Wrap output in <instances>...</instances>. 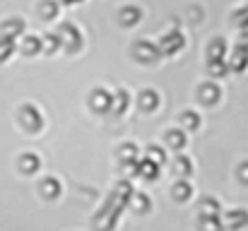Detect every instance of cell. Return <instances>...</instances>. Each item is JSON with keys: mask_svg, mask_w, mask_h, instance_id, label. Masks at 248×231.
Wrapping results in <instances>:
<instances>
[{"mask_svg": "<svg viewBox=\"0 0 248 231\" xmlns=\"http://www.w3.org/2000/svg\"><path fill=\"white\" fill-rule=\"evenodd\" d=\"M39 193H41V198H44V200H56V198L63 193V185H61V181H58V178L48 176V178H44V181H41Z\"/></svg>", "mask_w": 248, "mask_h": 231, "instance_id": "11", "label": "cell"}, {"mask_svg": "<svg viewBox=\"0 0 248 231\" xmlns=\"http://www.w3.org/2000/svg\"><path fill=\"white\" fill-rule=\"evenodd\" d=\"M135 176H142L145 181H155V178H159V164H157V161H152L150 156H145V159H138Z\"/></svg>", "mask_w": 248, "mask_h": 231, "instance_id": "8", "label": "cell"}, {"mask_svg": "<svg viewBox=\"0 0 248 231\" xmlns=\"http://www.w3.org/2000/svg\"><path fill=\"white\" fill-rule=\"evenodd\" d=\"M166 145L171 147V150H183L186 145H188V140H186V133L183 130H166Z\"/></svg>", "mask_w": 248, "mask_h": 231, "instance_id": "24", "label": "cell"}, {"mask_svg": "<svg viewBox=\"0 0 248 231\" xmlns=\"http://www.w3.org/2000/svg\"><path fill=\"white\" fill-rule=\"evenodd\" d=\"M224 227L232 231H241L248 227V212L246 210H232L224 215Z\"/></svg>", "mask_w": 248, "mask_h": 231, "instance_id": "10", "label": "cell"}, {"mask_svg": "<svg viewBox=\"0 0 248 231\" xmlns=\"http://www.w3.org/2000/svg\"><path fill=\"white\" fill-rule=\"evenodd\" d=\"M58 36H61V44H63V48H65L68 53H78V51L82 48V34H80V29H78L75 24L63 22V24L58 27Z\"/></svg>", "mask_w": 248, "mask_h": 231, "instance_id": "2", "label": "cell"}, {"mask_svg": "<svg viewBox=\"0 0 248 231\" xmlns=\"http://www.w3.org/2000/svg\"><path fill=\"white\" fill-rule=\"evenodd\" d=\"M17 116H19V125H22L27 133H39V130L44 128V116H41V111H39L34 104H24Z\"/></svg>", "mask_w": 248, "mask_h": 231, "instance_id": "3", "label": "cell"}, {"mask_svg": "<svg viewBox=\"0 0 248 231\" xmlns=\"http://www.w3.org/2000/svg\"><path fill=\"white\" fill-rule=\"evenodd\" d=\"M140 19H142V10L135 7V5L123 7L121 15H118V22H121L123 27H135V24H140Z\"/></svg>", "mask_w": 248, "mask_h": 231, "instance_id": "16", "label": "cell"}, {"mask_svg": "<svg viewBox=\"0 0 248 231\" xmlns=\"http://www.w3.org/2000/svg\"><path fill=\"white\" fill-rule=\"evenodd\" d=\"M224 219L222 217H205L198 215V231H224Z\"/></svg>", "mask_w": 248, "mask_h": 231, "instance_id": "21", "label": "cell"}, {"mask_svg": "<svg viewBox=\"0 0 248 231\" xmlns=\"http://www.w3.org/2000/svg\"><path fill=\"white\" fill-rule=\"evenodd\" d=\"M147 156H150L152 161H157L159 166H162V164H166V152H164V147L150 145V147H147Z\"/></svg>", "mask_w": 248, "mask_h": 231, "instance_id": "29", "label": "cell"}, {"mask_svg": "<svg viewBox=\"0 0 248 231\" xmlns=\"http://www.w3.org/2000/svg\"><path fill=\"white\" fill-rule=\"evenodd\" d=\"M17 166H19V171H22V173H27V176H34V173L41 169V159H39L36 154L27 152V154H22V156H19Z\"/></svg>", "mask_w": 248, "mask_h": 231, "instance_id": "15", "label": "cell"}, {"mask_svg": "<svg viewBox=\"0 0 248 231\" xmlns=\"http://www.w3.org/2000/svg\"><path fill=\"white\" fill-rule=\"evenodd\" d=\"M181 125H183L186 130H198V128H200V116H198L195 111H183V113H181Z\"/></svg>", "mask_w": 248, "mask_h": 231, "instance_id": "28", "label": "cell"}, {"mask_svg": "<svg viewBox=\"0 0 248 231\" xmlns=\"http://www.w3.org/2000/svg\"><path fill=\"white\" fill-rule=\"evenodd\" d=\"M111 101H113V94L106 92L104 87H96L89 94V108L94 113H108L111 111Z\"/></svg>", "mask_w": 248, "mask_h": 231, "instance_id": "5", "label": "cell"}, {"mask_svg": "<svg viewBox=\"0 0 248 231\" xmlns=\"http://www.w3.org/2000/svg\"><path fill=\"white\" fill-rule=\"evenodd\" d=\"M128 207H130L133 212H138V215H147V212H150V207H152V200H150L145 193H133V198H130Z\"/></svg>", "mask_w": 248, "mask_h": 231, "instance_id": "20", "label": "cell"}, {"mask_svg": "<svg viewBox=\"0 0 248 231\" xmlns=\"http://www.w3.org/2000/svg\"><path fill=\"white\" fill-rule=\"evenodd\" d=\"M61 5H78V2H82V0H58Z\"/></svg>", "mask_w": 248, "mask_h": 231, "instance_id": "32", "label": "cell"}, {"mask_svg": "<svg viewBox=\"0 0 248 231\" xmlns=\"http://www.w3.org/2000/svg\"><path fill=\"white\" fill-rule=\"evenodd\" d=\"M58 12H61V2L58 0H41L39 2V15L44 19H56Z\"/></svg>", "mask_w": 248, "mask_h": 231, "instance_id": "22", "label": "cell"}, {"mask_svg": "<svg viewBox=\"0 0 248 231\" xmlns=\"http://www.w3.org/2000/svg\"><path fill=\"white\" fill-rule=\"evenodd\" d=\"M41 48H44V53H56L58 48H63L61 36L58 34H44L41 36Z\"/></svg>", "mask_w": 248, "mask_h": 231, "instance_id": "25", "label": "cell"}, {"mask_svg": "<svg viewBox=\"0 0 248 231\" xmlns=\"http://www.w3.org/2000/svg\"><path fill=\"white\" fill-rule=\"evenodd\" d=\"M171 171H173V176H181V178H188L190 173H193V161L188 159V156H183V154H178L173 161H171Z\"/></svg>", "mask_w": 248, "mask_h": 231, "instance_id": "18", "label": "cell"}, {"mask_svg": "<svg viewBox=\"0 0 248 231\" xmlns=\"http://www.w3.org/2000/svg\"><path fill=\"white\" fill-rule=\"evenodd\" d=\"M234 22H236L239 27H244V24H248V5H246V7H241V10H236V12H234Z\"/></svg>", "mask_w": 248, "mask_h": 231, "instance_id": "30", "label": "cell"}, {"mask_svg": "<svg viewBox=\"0 0 248 231\" xmlns=\"http://www.w3.org/2000/svg\"><path fill=\"white\" fill-rule=\"evenodd\" d=\"M198 215H205V217H219L222 215V205L217 198H202L200 205H198Z\"/></svg>", "mask_w": 248, "mask_h": 231, "instance_id": "17", "label": "cell"}, {"mask_svg": "<svg viewBox=\"0 0 248 231\" xmlns=\"http://www.w3.org/2000/svg\"><path fill=\"white\" fill-rule=\"evenodd\" d=\"M239 181H241L244 185H248V161H244V164L239 166Z\"/></svg>", "mask_w": 248, "mask_h": 231, "instance_id": "31", "label": "cell"}, {"mask_svg": "<svg viewBox=\"0 0 248 231\" xmlns=\"http://www.w3.org/2000/svg\"><path fill=\"white\" fill-rule=\"evenodd\" d=\"M24 34V22L17 19V17H10L0 24V36H7V39H19Z\"/></svg>", "mask_w": 248, "mask_h": 231, "instance_id": "12", "label": "cell"}, {"mask_svg": "<svg viewBox=\"0 0 248 231\" xmlns=\"http://www.w3.org/2000/svg\"><path fill=\"white\" fill-rule=\"evenodd\" d=\"M15 51H17V44H15V39L0 36V63L10 61V58L15 56Z\"/></svg>", "mask_w": 248, "mask_h": 231, "instance_id": "26", "label": "cell"}, {"mask_svg": "<svg viewBox=\"0 0 248 231\" xmlns=\"http://www.w3.org/2000/svg\"><path fill=\"white\" fill-rule=\"evenodd\" d=\"M133 56H135V61L142 63V65H155V63H159L162 51H159V46H157L155 41L140 39V41H135V46H133Z\"/></svg>", "mask_w": 248, "mask_h": 231, "instance_id": "1", "label": "cell"}, {"mask_svg": "<svg viewBox=\"0 0 248 231\" xmlns=\"http://www.w3.org/2000/svg\"><path fill=\"white\" fill-rule=\"evenodd\" d=\"M159 104H162V99H159V94H157L155 89H142V92L138 94V106H140L142 111H147V113L157 111Z\"/></svg>", "mask_w": 248, "mask_h": 231, "instance_id": "9", "label": "cell"}, {"mask_svg": "<svg viewBox=\"0 0 248 231\" xmlns=\"http://www.w3.org/2000/svg\"><path fill=\"white\" fill-rule=\"evenodd\" d=\"M171 195H173V200H178V202H188V200H190V195H193V185H190L186 178H181V181H176V183H173Z\"/></svg>", "mask_w": 248, "mask_h": 231, "instance_id": "19", "label": "cell"}, {"mask_svg": "<svg viewBox=\"0 0 248 231\" xmlns=\"http://www.w3.org/2000/svg\"><path fill=\"white\" fill-rule=\"evenodd\" d=\"M227 56V44L224 39H212L210 46H207V58L210 61H222Z\"/></svg>", "mask_w": 248, "mask_h": 231, "instance_id": "23", "label": "cell"}, {"mask_svg": "<svg viewBox=\"0 0 248 231\" xmlns=\"http://www.w3.org/2000/svg\"><path fill=\"white\" fill-rule=\"evenodd\" d=\"M229 73V63L222 58V61H210L207 63V75L215 77V79H219V77H224Z\"/></svg>", "mask_w": 248, "mask_h": 231, "instance_id": "27", "label": "cell"}, {"mask_svg": "<svg viewBox=\"0 0 248 231\" xmlns=\"http://www.w3.org/2000/svg\"><path fill=\"white\" fill-rule=\"evenodd\" d=\"M157 46H159L162 56H176V53H181V51H183L186 39H183V34H181L178 29H171V31H166L164 36L157 41Z\"/></svg>", "mask_w": 248, "mask_h": 231, "instance_id": "4", "label": "cell"}, {"mask_svg": "<svg viewBox=\"0 0 248 231\" xmlns=\"http://www.w3.org/2000/svg\"><path fill=\"white\" fill-rule=\"evenodd\" d=\"M17 51L24 53V56H36V53L44 51V48H41V39L34 36V34H27V36H22V41L17 44Z\"/></svg>", "mask_w": 248, "mask_h": 231, "instance_id": "13", "label": "cell"}, {"mask_svg": "<svg viewBox=\"0 0 248 231\" xmlns=\"http://www.w3.org/2000/svg\"><path fill=\"white\" fill-rule=\"evenodd\" d=\"M128 106H130V94H128V89H116L113 92V101H111V111L116 113V116H123L125 111H128Z\"/></svg>", "mask_w": 248, "mask_h": 231, "instance_id": "14", "label": "cell"}, {"mask_svg": "<svg viewBox=\"0 0 248 231\" xmlns=\"http://www.w3.org/2000/svg\"><path fill=\"white\" fill-rule=\"evenodd\" d=\"M198 99H200V104H205V106H215V104L222 99V89H219L215 82H205V84L198 89Z\"/></svg>", "mask_w": 248, "mask_h": 231, "instance_id": "7", "label": "cell"}, {"mask_svg": "<svg viewBox=\"0 0 248 231\" xmlns=\"http://www.w3.org/2000/svg\"><path fill=\"white\" fill-rule=\"evenodd\" d=\"M229 70H234V73H244L248 68V46L244 44H239L234 51H232V56H229Z\"/></svg>", "mask_w": 248, "mask_h": 231, "instance_id": "6", "label": "cell"}]
</instances>
